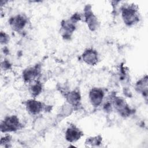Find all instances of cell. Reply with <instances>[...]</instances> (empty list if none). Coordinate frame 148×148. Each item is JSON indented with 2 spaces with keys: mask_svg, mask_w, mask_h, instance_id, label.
<instances>
[{
  "mask_svg": "<svg viewBox=\"0 0 148 148\" xmlns=\"http://www.w3.org/2000/svg\"><path fill=\"white\" fill-rule=\"evenodd\" d=\"M136 90L142 94L144 97H147V76L145 77L138 81L135 86Z\"/></svg>",
  "mask_w": 148,
  "mask_h": 148,
  "instance_id": "7c38bea8",
  "label": "cell"
},
{
  "mask_svg": "<svg viewBox=\"0 0 148 148\" xmlns=\"http://www.w3.org/2000/svg\"><path fill=\"white\" fill-rule=\"evenodd\" d=\"M25 107L27 112L31 114H37L43 109V103L35 99H30L26 101Z\"/></svg>",
  "mask_w": 148,
  "mask_h": 148,
  "instance_id": "52a82bcc",
  "label": "cell"
},
{
  "mask_svg": "<svg viewBox=\"0 0 148 148\" xmlns=\"http://www.w3.org/2000/svg\"><path fill=\"white\" fill-rule=\"evenodd\" d=\"M42 90V86L40 82L36 80L34 83H32L29 86V91L31 95L35 98V97L38 96L40 94Z\"/></svg>",
  "mask_w": 148,
  "mask_h": 148,
  "instance_id": "4fadbf2b",
  "label": "cell"
},
{
  "mask_svg": "<svg viewBox=\"0 0 148 148\" xmlns=\"http://www.w3.org/2000/svg\"><path fill=\"white\" fill-rule=\"evenodd\" d=\"M1 43L2 44H6L8 42L9 38V36L5 34L3 32H1Z\"/></svg>",
  "mask_w": 148,
  "mask_h": 148,
  "instance_id": "9a60e30c",
  "label": "cell"
},
{
  "mask_svg": "<svg viewBox=\"0 0 148 148\" xmlns=\"http://www.w3.org/2000/svg\"><path fill=\"white\" fill-rule=\"evenodd\" d=\"M10 137L9 136H6L1 139V145H2L3 143L7 144L8 143H9L10 142Z\"/></svg>",
  "mask_w": 148,
  "mask_h": 148,
  "instance_id": "2e32d148",
  "label": "cell"
},
{
  "mask_svg": "<svg viewBox=\"0 0 148 148\" xmlns=\"http://www.w3.org/2000/svg\"><path fill=\"white\" fill-rule=\"evenodd\" d=\"M85 21L89 28V29L92 31L96 30L99 26V22L97 17L91 11V8L87 6L85 9L84 12Z\"/></svg>",
  "mask_w": 148,
  "mask_h": 148,
  "instance_id": "277c9868",
  "label": "cell"
},
{
  "mask_svg": "<svg viewBox=\"0 0 148 148\" xmlns=\"http://www.w3.org/2000/svg\"><path fill=\"white\" fill-rule=\"evenodd\" d=\"M65 97L68 103L71 106L77 107L79 106L81 101V96L78 91L72 90L69 91L65 94Z\"/></svg>",
  "mask_w": 148,
  "mask_h": 148,
  "instance_id": "30bf717a",
  "label": "cell"
},
{
  "mask_svg": "<svg viewBox=\"0 0 148 148\" xmlns=\"http://www.w3.org/2000/svg\"><path fill=\"white\" fill-rule=\"evenodd\" d=\"M112 105L119 114L123 117H128L131 113V110L121 97H115L112 100Z\"/></svg>",
  "mask_w": 148,
  "mask_h": 148,
  "instance_id": "3957f363",
  "label": "cell"
},
{
  "mask_svg": "<svg viewBox=\"0 0 148 148\" xmlns=\"http://www.w3.org/2000/svg\"><path fill=\"white\" fill-rule=\"evenodd\" d=\"M40 69L37 65L25 69L23 72V77L25 82H32L39 75Z\"/></svg>",
  "mask_w": 148,
  "mask_h": 148,
  "instance_id": "8fae6325",
  "label": "cell"
},
{
  "mask_svg": "<svg viewBox=\"0 0 148 148\" xmlns=\"http://www.w3.org/2000/svg\"><path fill=\"white\" fill-rule=\"evenodd\" d=\"M121 16L124 23L129 26L135 24L139 21V13L134 5L124 6L121 9Z\"/></svg>",
  "mask_w": 148,
  "mask_h": 148,
  "instance_id": "6da1fadb",
  "label": "cell"
},
{
  "mask_svg": "<svg viewBox=\"0 0 148 148\" xmlns=\"http://www.w3.org/2000/svg\"><path fill=\"white\" fill-rule=\"evenodd\" d=\"M83 132L75 125H70L65 132V139L69 142H73L78 140L83 136Z\"/></svg>",
  "mask_w": 148,
  "mask_h": 148,
  "instance_id": "ba28073f",
  "label": "cell"
},
{
  "mask_svg": "<svg viewBox=\"0 0 148 148\" xmlns=\"http://www.w3.org/2000/svg\"><path fill=\"white\" fill-rule=\"evenodd\" d=\"M82 58L87 64L95 65L98 61V52L93 49H87L83 52Z\"/></svg>",
  "mask_w": 148,
  "mask_h": 148,
  "instance_id": "9c48e42d",
  "label": "cell"
},
{
  "mask_svg": "<svg viewBox=\"0 0 148 148\" xmlns=\"http://www.w3.org/2000/svg\"><path fill=\"white\" fill-rule=\"evenodd\" d=\"M9 24L15 31L22 30L27 23V18L22 14H17L11 17L9 20Z\"/></svg>",
  "mask_w": 148,
  "mask_h": 148,
  "instance_id": "8992f818",
  "label": "cell"
},
{
  "mask_svg": "<svg viewBox=\"0 0 148 148\" xmlns=\"http://www.w3.org/2000/svg\"><path fill=\"white\" fill-rule=\"evenodd\" d=\"M101 140H102V138L99 136H95V137H91L88 139L87 138L86 143L90 144L92 146H94V145L98 146L101 143Z\"/></svg>",
  "mask_w": 148,
  "mask_h": 148,
  "instance_id": "5bb4252c",
  "label": "cell"
},
{
  "mask_svg": "<svg viewBox=\"0 0 148 148\" xmlns=\"http://www.w3.org/2000/svg\"><path fill=\"white\" fill-rule=\"evenodd\" d=\"M88 96L91 105L94 107H98L103 101L104 92L102 88L95 87L90 90Z\"/></svg>",
  "mask_w": 148,
  "mask_h": 148,
  "instance_id": "5b68a950",
  "label": "cell"
},
{
  "mask_svg": "<svg viewBox=\"0 0 148 148\" xmlns=\"http://www.w3.org/2000/svg\"><path fill=\"white\" fill-rule=\"evenodd\" d=\"M21 127L19 119L14 115L8 116L1 122V130L2 132H14L18 130Z\"/></svg>",
  "mask_w": 148,
  "mask_h": 148,
  "instance_id": "7a4b0ae2",
  "label": "cell"
}]
</instances>
